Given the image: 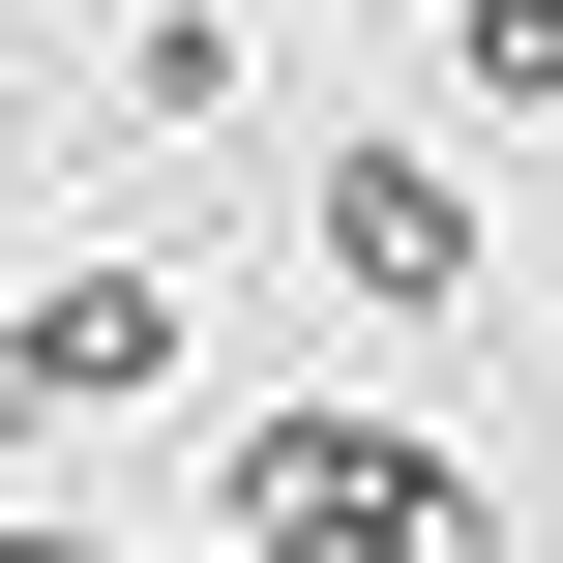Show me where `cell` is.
I'll return each instance as SVG.
<instances>
[{"label":"cell","instance_id":"1","mask_svg":"<svg viewBox=\"0 0 563 563\" xmlns=\"http://www.w3.org/2000/svg\"><path fill=\"white\" fill-rule=\"evenodd\" d=\"M297 238H327V297H386V327L475 297V178H445V148H297Z\"/></svg>","mask_w":563,"mask_h":563},{"label":"cell","instance_id":"2","mask_svg":"<svg viewBox=\"0 0 563 563\" xmlns=\"http://www.w3.org/2000/svg\"><path fill=\"white\" fill-rule=\"evenodd\" d=\"M119 386H178V267H59V297H0V445H89Z\"/></svg>","mask_w":563,"mask_h":563},{"label":"cell","instance_id":"3","mask_svg":"<svg viewBox=\"0 0 563 563\" xmlns=\"http://www.w3.org/2000/svg\"><path fill=\"white\" fill-rule=\"evenodd\" d=\"M119 119H238V0H148L119 30Z\"/></svg>","mask_w":563,"mask_h":563},{"label":"cell","instance_id":"4","mask_svg":"<svg viewBox=\"0 0 563 563\" xmlns=\"http://www.w3.org/2000/svg\"><path fill=\"white\" fill-rule=\"evenodd\" d=\"M445 89L475 119H563V0H445Z\"/></svg>","mask_w":563,"mask_h":563},{"label":"cell","instance_id":"5","mask_svg":"<svg viewBox=\"0 0 563 563\" xmlns=\"http://www.w3.org/2000/svg\"><path fill=\"white\" fill-rule=\"evenodd\" d=\"M0 563H119V534H89V505H0Z\"/></svg>","mask_w":563,"mask_h":563},{"label":"cell","instance_id":"6","mask_svg":"<svg viewBox=\"0 0 563 563\" xmlns=\"http://www.w3.org/2000/svg\"><path fill=\"white\" fill-rule=\"evenodd\" d=\"M0 178H30V89H0Z\"/></svg>","mask_w":563,"mask_h":563}]
</instances>
